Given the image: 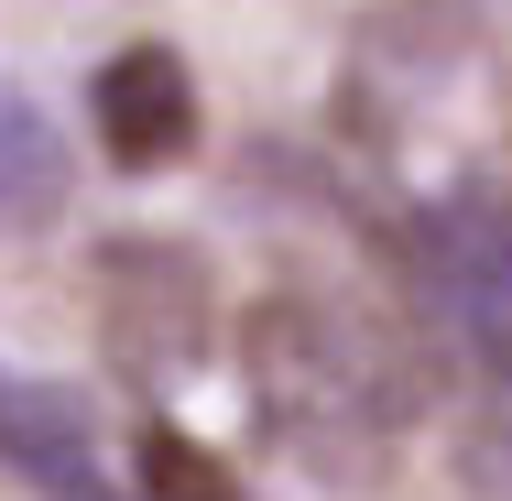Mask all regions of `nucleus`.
<instances>
[{"instance_id":"5","label":"nucleus","mask_w":512,"mask_h":501,"mask_svg":"<svg viewBox=\"0 0 512 501\" xmlns=\"http://www.w3.org/2000/svg\"><path fill=\"white\" fill-rule=\"evenodd\" d=\"M0 458L22 480H44L55 501H120L88 458V414L66 393H44V382H0Z\"/></svg>"},{"instance_id":"3","label":"nucleus","mask_w":512,"mask_h":501,"mask_svg":"<svg viewBox=\"0 0 512 501\" xmlns=\"http://www.w3.org/2000/svg\"><path fill=\"white\" fill-rule=\"evenodd\" d=\"M425 284L447 305V327L469 338V360L512 393V197L502 186L425 207Z\"/></svg>"},{"instance_id":"6","label":"nucleus","mask_w":512,"mask_h":501,"mask_svg":"<svg viewBox=\"0 0 512 501\" xmlns=\"http://www.w3.org/2000/svg\"><path fill=\"white\" fill-rule=\"evenodd\" d=\"M142 491L153 501H240V480H229L207 447H186V436L153 425V436H142Z\"/></svg>"},{"instance_id":"4","label":"nucleus","mask_w":512,"mask_h":501,"mask_svg":"<svg viewBox=\"0 0 512 501\" xmlns=\"http://www.w3.org/2000/svg\"><path fill=\"white\" fill-rule=\"evenodd\" d=\"M88 120H99V142H109L120 175H164V164L197 142V88H186V66H175L164 44H131V55L99 66Z\"/></svg>"},{"instance_id":"2","label":"nucleus","mask_w":512,"mask_h":501,"mask_svg":"<svg viewBox=\"0 0 512 501\" xmlns=\"http://www.w3.org/2000/svg\"><path fill=\"white\" fill-rule=\"evenodd\" d=\"M99 338L131 382H186L207 360V262L175 240H109L99 251Z\"/></svg>"},{"instance_id":"1","label":"nucleus","mask_w":512,"mask_h":501,"mask_svg":"<svg viewBox=\"0 0 512 501\" xmlns=\"http://www.w3.org/2000/svg\"><path fill=\"white\" fill-rule=\"evenodd\" d=\"M251 414L273 425V447H295L306 469L349 480V469H382L393 458L414 393L393 371V349L349 305L273 295L251 316Z\"/></svg>"}]
</instances>
